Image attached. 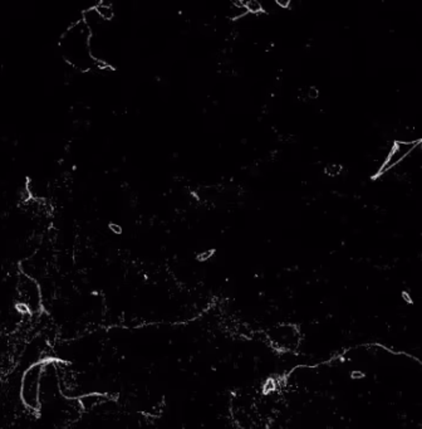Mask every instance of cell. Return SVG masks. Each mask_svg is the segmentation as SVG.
I'll list each match as a JSON object with an SVG mask.
<instances>
[{
  "mask_svg": "<svg viewBox=\"0 0 422 429\" xmlns=\"http://www.w3.org/2000/svg\"><path fill=\"white\" fill-rule=\"evenodd\" d=\"M245 8L248 10V13L251 14H262L263 11V4L258 0H248L245 1Z\"/></svg>",
  "mask_w": 422,
  "mask_h": 429,
  "instance_id": "obj_8",
  "label": "cell"
},
{
  "mask_svg": "<svg viewBox=\"0 0 422 429\" xmlns=\"http://www.w3.org/2000/svg\"><path fill=\"white\" fill-rule=\"evenodd\" d=\"M307 96L312 100H317L319 97V91L317 87H309L307 91Z\"/></svg>",
  "mask_w": 422,
  "mask_h": 429,
  "instance_id": "obj_11",
  "label": "cell"
},
{
  "mask_svg": "<svg viewBox=\"0 0 422 429\" xmlns=\"http://www.w3.org/2000/svg\"><path fill=\"white\" fill-rule=\"evenodd\" d=\"M18 290L22 298L20 304H24L29 309V311H37L41 307V287L33 277L27 276V274L22 276V278L19 279Z\"/></svg>",
  "mask_w": 422,
  "mask_h": 429,
  "instance_id": "obj_5",
  "label": "cell"
},
{
  "mask_svg": "<svg viewBox=\"0 0 422 429\" xmlns=\"http://www.w3.org/2000/svg\"><path fill=\"white\" fill-rule=\"evenodd\" d=\"M94 8L95 10H97V13L99 14V17H101L103 20H112L113 19V17H115L113 6H112L109 3H104V1H102V3L97 4Z\"/></svg>",
  "mask_w": 422,
  "mask_h": 429,
  "instance_id": "obj_7",
  "label": "cell"
},
{
  "mask_svg": "<svg viewBox=\"0 0 422 429\" xmlns=\"http://www.w3.org/2000/svg\"><path fill=\"white\" fill-rule=\"evenodd\" d=\"M214 249H207V251L201 252V253L197 254V261H200V262H206V261H209L210 258L214 256Z\"/></svg>",
  "mask_w": 422,
  "mask_h": 429,
  "instance_id": "obj_10",
  "label": "cell"
},
{
  "mask_svg": "<svg viewBox=\"0 0 422 429\" xmlns=\"http://www.w3.org/2000/svg\"><path fill=\"white\" fill-rule=\"evenodd\" d=\"M92 32L83 20L72 23L71 27L60 37V53L67 62L79 71H87L95 64L91 54Z\"/></svg>",
  "mask_w": 422,
  "mask_h": 429,
  "instance_id": "obj_1",
  "label": "cell"
},
{
  "mask_svg": "<svg viewBox=\"0 0 422 429\" xmlns=\"http://www.w3.org/2000/svg\"><path fill=\"white\" fill-rule=\"evenodd\" d=\"M44 364H32L24 372L20 383V400L30 410L41 408V385L43 379Z\"/></svg>",
  "mask_w": 422,
  "mask_h": 429,
  "instance_id": "obj_2",
  "label": "cell"
},
{
  "mask_svg": "<svg viewBox=\"0 0 422 429\" xmlns=\"http://www.w3.org/2000/svg\"><path fill=\"white\" fill-rule=\"evenodd\" d=\"M272 344L281 350H291L298 346L300 341L299 331L295 326L281 325L272 328L269 332Z\"/></svg>",
  "mask_w": 422,
  "mask_h": 429,
  "instance_id": "obj_4",
  "label": "cell"
},
{
  "mask_svg": "<svg viewBox=\"0 0 422 429\" xmlns=\"http://www.w3.org/2000/svg\"><path fill=\"white\" fill-rule=\"evenodd\" d=\"M420 145H421V141H419V140L396 142L388 153V155H387V158L384 159L383 164H382L381 169H379V172L386 174L389 170L395 169L401 162L406 161V159L409 158L410 155H412V153L417 151Z\"/></svg>",
  "mask_w": 422,
  "mask_h": 429,
  "instance_id": "obj_3",
  "label": "cell"
},
{
  "mask_svg": "<svg viewBox=\"0 0 422 429\" xmlns=\"http://www.w3.org/2000/svg\"><path fill=\"white\" fill-rule=\"evenodd\" d=\"M248 14L245 8V1H233L229 9V18L233 20H237L244 18Z\"/></svg>",
  "mask_w": 422,
  "mask_h": 429,
  "instance_id": "obj_6",
  "label": "cell"
},
{
  "mask_svg": "<svg viewBox=\"0 0 422 429\" xmlns=\"http://www.w3.org/2000/svg\"><path fill=\"white\" fill-rule=\"evenodd\" d=\"M275 3H277V5H278L279 8L286 9L289 8V5H290V0H277Z\"/></svg>",
  "mask_w": 422,
  "mask_h": 429,
  "instance_id": "obj_13",
  "label": "cell"
},
{
  "mask_svg": "<svg viewBox=\"0 0 422 429\" xmlns=\"http://www.w3.org/2000/svg\"><path fill=\"white\" fill-rule=\"evenodd\" d=\"M342 170H343L342 165L337 164V162H332V164H328L327 166H326L324 171H326V174H327L328 176H332V178H334V176L339 175L340 172H342Z\"/></svg>",
  "mask_w": 422,
  "mask_h": 429,
  "instance_id": "obj_9",
  "label": "cell"
},
{
  "mask_svg": "<svg viewBox=\"0 0 422 429\" xmlns=\"http://www.w3.org/2000/svg\"><path fill=\"white\" fill-rule=\"evenodd\" d=\"M108 229L111 230L113 234H121V233L123 232V228L121 227L120 224H116V223H111V224L108 225Z\"/></svg>",
  "mask_w": 422,
  "mask_h": 429,
  "instance_id": "obj_12",
  "label": "cell"
}]
</instances>
